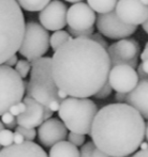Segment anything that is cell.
Listing matches in <instances>:
<instances>
[{
  "instance_id": "43",
  "label": "cell",
  "mask_w": 148,
  "mask_h": 157,
  "mask_svg": "<svg viewBox=\"0 0 148 157\" xmlns=\"http://www.w3.org/2000/svg\"><path fill=\"white\" fill-rule=\"evenodd\" d=\"M17 126V123H16V121L15 122H13V123H11V124H9V125H6V129H15V127Z\"/></svg>"
},
{
  "instance_id": "30",
  "label": "cell",
  "mask_w": 148,
  "mask_h": 157,
  "mask_svg": "<svg viewBox=\"0 0 148 157\" xmlns=\"http://www.w3.org/2000/svg\"><path fill=\"white\" fill-rule=\"evenodd\" d=\"M89 39L92 40L94 42H96V43H98L99 45H101L104 49H107V47H109V45H107V41H105V39L103 37V35H101L99 32L94 33L92 35H90Z\"/></svg>"
},
{
  "instance_id": "13",
  "label": "cell",
  "mask_w": 148,
  "mask_h": 157,
  "mask_svg": "<svg viewBox=\"0 0 148 157\" xmlns=\"http://www.w3.org/2000/svg\"><path fill=\"white\" fill-rule=\"evenodd\" d=\"M96 21V13L87 3L77 2L68 9L67 25L71 29L85 31L94 27Z\"/></svg>"
},
{
  "instance_id": "6",
  "label": "cell",
  "mask_w": 148,
  "mask_h": 157,
  "mask_svg": "<svg viewBox=\"0 0 148 157\" xmlns=\"http://www.w3.org/2000/svg\"><path fill=\"white\" fill-rule=\"evenodd\" d=\"M26 91V82L13 67L0 65V116L21 103Z\"/></svg>"
},
{
  "instance_id": "22",
  "label": "cell",
  "mask_w": 148,
  "mask_h": 157,
  "mask_svg": "<svg viewBox=\"0 0 148 157\" xmlns=\"http://www.w3.org/2000/svg\"><path fill=\"white\" fill-rule=\"evenodd\" d=\"M14 70L16 71V73L22 77V78L25 79L26 77L28 76V74H29L30 70H31V63H30L29 61L22 59V60L17 61Z\"/></svg>"
},
{
  "instance_id": "15",
  "label": "cell",
  "mask_w": 148,
  "mask_h": 157,
  "mask_svg": "<svg viewBox=\"0 0 148 157\" xmlns=\"http://www.w3.org/2000/svg\"><path fill=\"white\" fill-rule=\"evenodd\" d=\"M22 101L25 104L26 110L16 117L17 125L26 128L39 127L44 122V106L28 96L24 97Z\"/></svg>"
},
{
  "instance_id": "14",
  "label": "cell",
  "mask_w": 148,
  "mask_h": 157,
  "mask_svg": "<svg viewBox=\"0 0 148 157\" xmlns=\"http://www.w3.org/2000/svg\"><path fill=\"white\" fill-rule=\"evenodd\" d=\"M39 141L43 147H52L68 137V129L59 119L50 118L39 126L37 132Z\"/></svg>"
},
{
  "instance_id": "20",
  "label": "cell",
  "mask_w": 148,
  "mask_h": 157,
  "mask_svg": "<svg viewBox=\"0 0 148 157\" xmlns=\"http://www.w3.org/2000/svg\"><path fill=\"white\" fill-rule=\"evenodd\" d=\"M21 9L28 12H41L50 0H15Z\"/></svg>"
},
{
  "instance_id": "3",
  "label": "cell",
  "mask_w": 148,
  "mask_h": 157,
  "mask_svg": "<svg viewBox=\"0 0 148 157\" xmlns=\"http://www.w3.org/2000/svg\"><path fill=\"white\" fill-rule=\"evenodd\" d=\"M25 18L15 0H0V65L18 52Z\"/></svg>"
},
{
  "instance_id": "41",
  "label": "cell",
  "mask_w": 148,
  "mask_h": 157,
  "mask_svg": "<svg viewBox=\"0 0 148 157\" xmlns=\"http://www.w3.org/2000/svg\"><path fill=\"white\" fill-rule=\"evenodd\" d=\"M140 65H141V67H142V70L144 71L146 74H148V60L143 61V62L141 63Z\"/></svg>"
},
{
  "instance_id": "49",
  "label": "cell",
  "mask_w": 148,
  "mask_h": 157,
  "mask_svg": "<svg viewBox=\"0 0 148 157\" xmlns=\"http://www.w3.org/2000/svg\"><path fill=\"white\" fill-rule=\"evenodd\" d=\"M141 1H142L143 3L145 4V6H148V0H141Z\"/></svg>"
},
{
  "instance_id": "36",
  "label": "cell",
  "mask_w": 148,
  "mask_h": 157,
  "mask_svg": "<svg viewBox=\"0 0 148 157\" xmlns=\"http://www.w3.org/2000/svg\"><path fill=\"white\" fill-rule=\"evenodd\" d=\"M126 98H127V94L123 93H117L115 94V101L119 104H126Z\"/></svg>"
},
{
  "instance_id": "18",
  "label": "cell",
  "mask_w": 148,
  "mask_h": 157,
  "mask_svg": "<svg viewBox=\"0 0 148 157\" xmlns=\"http://www.w3.org/2000/svg\"><path fill=\"white\" fill-rule=\"evenodd\" d=\"M48 157H79V150L69 141H60L50 147Z\"/></svg>"
},
{
  "instance_id": "9",
  "label": "cell",
  "mask_w": 148,
  "mask_h": 157,
  "mask_svg": "<svg viewBox=\"0 0 148 157\" xmlns=\"http://www.w3.org/2000/svg\"><path fill=\"white\" fill-rule=\"evenodd\" d=\"M96 21L99 33L112 40L128 39L138 30V27L135 26L123 24L116 16L115 11L106 13V14H99Z\"/></svg>"
},
{
  "instance_id": "31",
  "label": "cell",
  "mask_w": 148,
  "mask_h": 157,
  "mask_svg": "<svg viewBox=\"0 0 148 157\" xmlns=\"http://www.w3.org/2000/svg\"><path fill=\"white\" fill-rule=\"evenodd\" d=\"M15 121H16L15 117L13 116V114H11L10 112H6V113L1 116V122H2V124H3L4 126L11 124V123L15 122Z\"/></svg>"
},
{
  "instance_id": "21",
  "label": "cell",
  "mask_w": 148,
  "mask_h": 157,
  "mask_svg": "<svg viewBox=\"0 0 148 157\" xmlns=\"http://www.w3.org/2000/svg\"><path fill=\"white\" fill-rule=\"evenodd\" d=\"M71 40H73V37L70 35V33L63 31V30H59V31H55L52 34V36H50V45L52 49L56 52L59 47H61L63 44Z\"/></svg>"
},
{
  "instance_id": "4",
  "label": "cell",
  "mask_w": 148,
  "mask_h": 157,
  "mask_svg": "<svg viewBox=\"0 0 148 157\" xmlns=\"http://www.w3.org/2000/svg\"><path fill=\"white\" fill-rule=\"evenodd\" d=\"M98 111V106L91 99L67 97L61 101L58 114L68 130L85 136L90 135Z\"/></svg>"
},
{
  "instance_id": "2",
  "label": "cell",
  "mask_w": 148,
  "mask_h": 157,
  "mask_svg": "<svg viewBox=\"0 0 148 157\" xmlns=\"http://www.w3.org/2000/svg\"><path fill=\"white\" fill-rule=\"evenodd\" d=\"M90 136L97 149L106 155L129 156L135 153L144 141V119L127 104H110L99 109Z\"/></svg>"
},
{
  "instance_id": "29",
  "label": "cell",
  "mask_w": 148,
  "mask_h": 157,
  "mask_svg": "<svg viewBox=\"0 0 148 157\" xmlns=\"http://www.w3.org/2000/svg\"><path fill=\"white\" fill-rule=\"evenodd\" d=\"M25 110H26L25 104H24L23 101H21V103L16 104V105L12 106V107L10 108V110H9V112H10L11 114H13L14 117H17V116H19V114L24 113Z\"/></svg>"
},
{
  "instance_id": "25",
  "label": "cell",
  "mask_w": 148,
  "mask_h": 157,
  "mask_svg": "<svg viewBox=\"0 0 148 157\" xmlns=\"http://www.w3.org/2000/svg\"><path fill=\"white\" fill-rule=\"evenodd\" d=\"M68 141L70 143H72L75 147H83L84 143H85V136L84 135H79V134H75V132H70L68 134Z\"/></svg>"
},
{
  "instance_id": "16",
  "label": "cell",
  "mask_w": 148,
  "mask_h": 157,
  "mask_svg": "<svg viewBox=\"0 0 148 157\" xmlns=\"http://www.w3.org/2000/svg\"><path fill=\"white\" fill-rule=\"evenodd\" d=\"M126 104L134 108L143 119L148 120V80L138 81L136 87L127 94Z\"/></svg>"
},
{
  "instance_id": "10",
  "label": "cell",
  "mask_w": 148,
  "mask_h": 157,
  "mask_svg": "<svg viewBox=\"0 0 148 157\" xmlns=\"http://www.w3.org/2000/svg\"><path fill=\"white\" fill-rule=\"evenodd\" d=\"M114 11L123 24L130 26L138 27L148 18V6L141 0H118Z\"/></svg>"
},
{
  "instance_id": "38",
  "label": "cell",
  "mask_w": 148,
  "mask_h": 157,
  "mask_svg": "<svg viewBox=\"0 0 148 157\" xmlns=\"http://www.w3.org/2000/svg\"><path fill=\"white\" fill-rule=\"evenodd\" d=\"M53 114H54V112L50 111V110L48 109L47 107H44V121L50 119L53 117Z\"/></svg>"
},
{
  "instance_id": "7",
  "label": "cell",
  "mask_w": 148,
  "mask_h": 157,
  "mask_svg": "<svg viewBox=\"0 0 148 157\" xmlns=\"http://www.w3.org/2000/svg\"><path fill=\"white\" fill-rule=\"evenodd\" d=\"M50 33L39 23L28 21L25 24L23 41L18 52L30 63L42 58L50 49Z\"/></svg>"
},
{
  "instance_id": "48",
  "label": "cell",
  "mask_w": 148,
  "mask_h": 157,
  "mask_svg": "<svg viewBox=\"0 0 148 157\" xmlns=\"http://www.w3.org/2000/svg\"><path fill=\"white\" fill-rule=\"evenodd\" d=\"M2 129H4V125L2 124V122L0 121V132H1ZM0 149H1V147H0Z\"/></svg>"
},
{
  "instance_id": "26",
  "label": "cell",
  "mask_w": 148,
  "mask_h": 157,
  "mask_svg": "<svg viewBox=\"0 0 148 157\" xmlns=\"http://www.w3.org/2000/svg\"><path fill=\"white\" fill-rule=\"evenodd\" d=\"M112 91H113L112 87L110 86L109 81H106V82L104 83V86H103V87L101 88V89L99 90V91L97 92L94 96L96 97V98H98V99H104V98H106V97H109L110 95H111Z\"/></svg>"
},
{
  "instance_id": "35",
  "label": "cell",
  "mask_w": 148,
  "mask_h": 157,
  "mask_svg": "<svg viewBox=\"0 0 148 157\" xmlns=\"http://www.w3.org/2000/svg\"><path fill=\"white\" fill-rule=\"evenodd\" d=\"M17 61H18V60H17V56H16V55H14V56H12L11 58H9L8 60L4 62V65L9 66V67H13V66L16 65Z\"/></svg>"
},
{
  "instance_id": "32",
  "label": "cell",
  "mask_w": 148,
  "mask_h": 157,
  "mask_svg": "<svg viewBox=\"0 0 148 157\" xmlns=\"http://www.w3.org/2000/svg\"><path fill=\"white\" fill-rule=\"evenodd\" d=\"M61 99L58 98V99H55V101H52L50 104H48V106H46V107L48 108V109L50 110V111L53 112H56L59 110V107H60V104H61Z\"/></svg>"
},
{
  "instance_id": "47",
  "label": "cell",
  "mask_w": 148,
  "mask_h": 157,
  "mask_svg": "<svg viewBox=\"0 0 148 157\" xmlns=\"http://www.w3.org/2000/svg\"><path fill=\"white\" fill-rule=\"evenodd\" d=\"M65 1L71 2V3H77V2H83V0H65Z\"/></svg>"
},
{
  "instance_id": "33",
  "label": "cell",
  "mask_w": 148,
  "mask_h": 157,
  "mask_svg": "<svg viewBox=\"0 0 148 157\" xmlns=\"http://www.w3.org/2000/svg\"><path fill=\"white\" fill-rule=\"evenodd\" d=\"M23 142H25V138L19 132H13V144H22Z\"/></svg>"
},
{
  "instance_id": "27",
  "label": "cell",
  "mask_w": 148,
  "mask_h": 157,
  "mask_svg": "<svg viewBox=\"0 0 148 157\" xmlns=\"http://www.w3.org/2000/svg\"><path fill=\"white\" fill-rule=\"evenodd\" d=\"M94 27L88 30H85V31H76V30H73L69 27H68V29H67V32L70 33V35H71L72 37H74V39H77V37H89L90 35L94 34Z\"/></svg>"
},
{
  "instance_id": "37",
  "label": "cell",
  "mask_w": 148,
  "mask_h": 157,
  "mask_svg": "<svg viewBox=\"0 0 148 157\" xmlns=\"http://www.w3.org/2000/svg\"><path fill=\"white\" fill-rule=\"evenodd\" d=\"M92 157H111L109 155H106L105 153H103L102 151H100L99 149H94V152H92Z\"/></svg>"
},
{
  "instance_id": "28",
  "label": "cell",
  "mask_w": 148,
  "mask_h": 157,
  "mask_svg": "<svg viewBox=\"0 0 148 157\" xmlns=\"http://www.w3.org/2000/svg\"><path fill=\"white\" fill-rule=\"evenodd\" d=\"M96 149V145L94 144L92 141L85 143L83 147H81L79 151V157H92V152Z\"/></svg>"
},
{
  "instance_id": "19",
  "label": "cell",
  "mask_w": 148,
  "mask_h": 157,
  "mask_svg": "<svg viewBox=\"0 0 148 157\" xmlns=\"http://www.w3.org/2000/svg\"><path fill=\"white\" fill-rule=\"evenodd\" d=\"M118 0H87V4L99 14L113 12L116 8Z\"/></svg>"
},
{
  "instance_id": "39",
  "label": "cell",
  "mask_w": 148,
  "mask_h": 157,
  "mask_svg": "<svg viewBox=\"0 0 148 157\" xmlns=\"http://www.w3.org/2000/svg\"><path fill=\"white\" fill-rule=\"evenodd\" d=\"M131 157H148V149L147 150H144V151H138V152H136L135 154H134L133 156H131Z\"/></svg>"
},
{
  "instance_id": "34",
  "label": "cell",
  "mask_w": 148,
  "mask_h": 157,
  "mask_svg": "<svg viewBox=\"0 0 148 157\" xmlns=\"http://www.w3.org/2000/svg\"><path fill=\"white\" fill-rule=\"evenodd\" d=\"M136 73H138V80H148V74H146V73L142 70L141 65H138V71H136Z\"/></svg>"
},
{
  "instance_id": "5",
  "label": "cell",
  "mask_w": 148,
  "mask_h": 157,
  "mask_svg": "<svg viewBox=\"0 0 148 157\" xmlns=\"http://www.w3.org/2000/svg\"><path fill=\"white\" fill-rule=\"evenodd\" d=\"M27 96L46 107L52 101L58 99L56 83L52 72V58L42 57L31 62L30 80L27 83Z\"/></svg>"
},
{
  "instance_id": "24",
  "label": "cell",
  "mask_w": 148,
  "mask_h": 157,
  "mask_svg": "<svg viewBox=\"0 0 148 157\" xmlns=\"http://www.w3.org/2000/svg\"><path fill=\"white\" fill-rule=\"evenodd\" d=\"M13 144V132L10 129H2L0 132V147H10Z\"/></svg>"
},
{
  "instance_id": "45",
  "label": "cell",
  "mask_w": 148,
  "mask_h": 157,
  "mask_svg": "<svg viewBox=\"0 0 148 157\" xmlns=\"http://www.w3.org/2000/svg\"><path fill=\"white\" fill-rule=\"evenodd\" d=\"M142 26H143V29H144V31L148 34V18H147V21H145V23L143 24Z\"/></svg>"
},
{
  "instance_id": "46",
  "label": "cell",
  "mask_w": 148,
  "mask_h": 157,
  "mask_svg": "<svg viewBox=\"0 0 148 157\" xmlns=\"http://www.w3.org/2000/svg\"><path fill=\"white\" fill-rule=\"evenodd\" d=\"M145 138H146V140L148 142V122L145 124Z\"/></svg>"
},
{
  "instance_id": "17",
  "label": "cell",
  "mask_w": 148,
  "mask_h": 157,
  "mask_svg": "<svg viewBox=\"0 0 148 157\" xmlns=\"http://www.w3.org/2000/svg\"><path fill=\"white\" fill-rule=\"evenodd\" d=\"M0 157H48L46 152L34 141L12 144L0 150Z\"/></svg>"
},
{
  "instance_id": "42",
  "label": "cell",
  "mask_w": 148,
  "mask_h": 157,
  "mask_svg": "<svg viewBox=\"0 0 148 157\" xmlns=\"http://www.w3.org/2000/svg\"><path fill=\"white\" fill-rule=\"evenodd\" d=\"M141 59H142V61L148 60V48H145L143 50V52L141 54Z\"/></svg>"
},
{
  "instance_id": "40",
  "label": "cell",
  "mask_w": 148,
  "mask_h": 157,
  "mask_svg": "<svg viewBox=\"0 0 148 157\" xmlns=\"http://www.w3.org/2000/svg\"><path fill=\"white\" fill-rule=\"evenodd\" d=\"M57 96H58V98H60L61 101H63V99H66V98H67L68 94L66 93L65 91H62V90L58 89V92H57Z\"/></svg>"
},
{
  "instance_id": "50",
  "label": "cell",
  "mask_w": 148,
  "mask_h": 157,
  "mask_svg": "<svg viewBox=\"0 0 148 157\" xmlns=\"http://www.w3.org/2000/svg\"><path fill=\"white\" fill-rule=\"evenodd\" d=\"M145 48H148V42L146 43V45H145Z\"/></svg>"
},
{
  "instance_id": "23",
  "label": "cell",
  "mask_w": 148,
  "mask_h": 157,
  "mask_svg": "<svg viewBox=\"0 0 148 157\" xmlns=\"http://www.w3.org/2000/svg\"><path fill=\"white\" fill-rule=\"evenodd\" d=\"M14 130L16 132H19L25 138V141H34L37 137V130L34 128H26L17 125Z\"/></svg>"
},
{
  "instance_id": "1",
  "label": "cell",
  "mask_w": 148,
  "mask_h": 157,
  "mask_svg": "<svg viewBox=\"0 0 148 157\" xmlns=\"http://www.w3.org/2000/svg\"><path fill=\"white\" fill-rule=\"evenodd\" d=\"M111 68L106 49L89 37L67 42L52 57L57 88L77 98L94 96L107 81Z\"/></svg>"
},
{
  "instance_id": "12",
  "label": "cell",
  "mask_w": 148,
  "mask_h": 157,
  "mask_svg": "<svg viewBox=\"0 0 148 157\" xmlns=\"http://www.w3.org/2000/svg\"><path fill=\"white\" fill-rule=\"evenodd\" d=\"M110 86L117 93L128 94L138 83V76L136 71L129 65H115L110 71L109 78Z\"/></svg>"
},
{
  "instance_id": "11",
  "label": "cell",
  "mask_w": 148,
  "mask_h": 157,
  "mask_svg": "<svg viewBox=\"0 0 148 157\" xmlns=\"http://www.w3.org/2000/svg\"><path fill=\"white\" fill-rule=\"evenodd\" d=\"M67 6L62 1L53 0L40 12V25L50 31H59L67 26Z\"/></svg>"
},
{
  "instance_id": "8",
  "label": "cell",
  "mask_w": 148,
  "mask_h": 157,
  "mask_svg": "<svg viewBox=\"0 0 148 157\" xmlns=\"http://www.w3.org/2000/svg\"><path fill=\"white\" fill-rule=\"evenodd\" d=\"M109 54L111 66L129 65L135 70L138 65V56L141 47L134 39H122L113 43L106 49Z\"/></svg>"
},
{
  "instance_id": "44",
  "label": "cell",
  "mask_w": 148,
  "mask_h": 157,
  "mask_svg": "<svg viewBox=\"0 0 148 157\" xmlns=\"http://www.w3.org/2000/svg\"><path fill=\"white\" fill-rule=\"evenodd\" d=\"M140 147H141V150H142V151H144V150H147L148 149V142H147V141H143V142L141 143Z\"/></svg>"
}]
</instances>
